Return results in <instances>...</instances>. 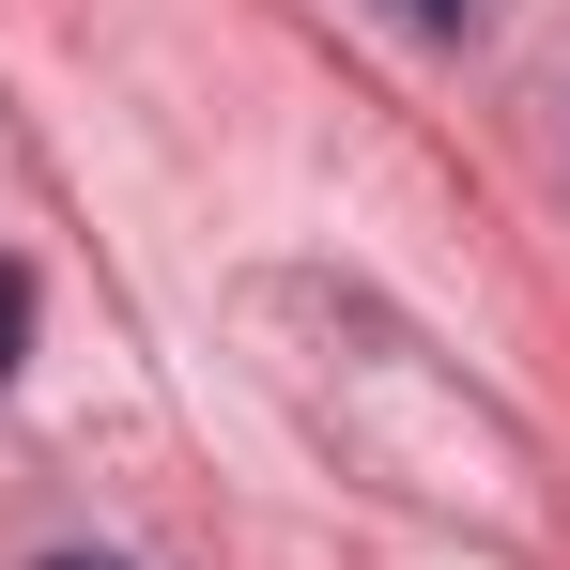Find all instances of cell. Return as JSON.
I'll return each mask as SVG.
<instances>
[{"instance_id": "1", "label": "cell", "mask_w": 570, "mask_h": 570, "mask_svg": "<svg viewBox=\"0 0 570 570\" xmlns=\"http://www.w3.org/2000/svg\"><path fill=\"white\" fill-rule=\"evenodd\" d=\"M16 355H31V278L0 263V371H16Z\"/></svg>"}, {"instance_id": "2", "label": "cell", "mask_w": 570, "mask_h": 570, "mask_svg": "<svg viewBox=\"0 0 570 570\" xmlns=\"http://www.w3.org/2000/svg\"><path fill=\"white\" fill-rule=\"evenodd\" d=\"M401 16H416V31H463V16H478V0H401Z\"/></svg>"}, {"instance_id": "3", "label": "cell", "mask_w": 570, "mask_h": 570, "mask_svg": "<svg viewBox=\"0 0 570 570\" xmlns=\"http://www.w3.org/2000/svg\"><path fill=\"white\" fill-rule=\"evenodd\" d=\"M47 570H124V556H47Z\"/></svg>"}]
</instances>
